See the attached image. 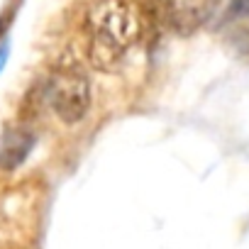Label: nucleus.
Wrapping results in <instances>:
<instances>
[{
	"label": "nucleus",
	"instance_id": "2",
	"mask_svg": "<svg viewBox=\"0 0 249 249\" xmlns=\"http://www.w3.org/2000/svg\"><path fill=\"white\" fill-rule=\"evenodd\" d=\"M47 100L64 124L81 122L90 107V81L83 69L76 64H61L47 83Z\"/></svg>",
	"mask_w": 249,
	"mask_h": 249
},
{
	"label": "nucleus",
	"instance_id": "5",
	"mask_svg": "<svg viewBox=\"0 0 249 249\" xmlns=\"http://www.w3.org/2000/svg\"><path fill=\"white\" fill-rule=\"evenodd\" d=\"M8 54H10V49H8V44H3L0 47V71H3L5 64H8Z\"/></svg>",
	"mask_w": 249,
	"mask_h": 249
},
{
	"label": "nucleus",
	"instance_id": "1",
	"mask_svg": "<svg viewBox=\"0 0 249 249\" xmlns=\"http://www.w3.org/2000/svg\"><path fill=\"white\" fill-rule=\"evenodd\" d=\"M142 35V13L132 0H95L86 15L88 59L100 71L120 66L124 49Z\"/></svg>",
	"mask_w": 249,
	"mask_h": 249
},
{
	"label": "nucleus",
	"instance_id": "3",
	"mask_svg": "<svg viewBox=\"0 0 249 249\" xmlns=\"http://www.w3.org/2000/svg\"><path fill=\"white\" fill-rule=\"evenodd\" d=\"M215 10V0H154V13L161 25L178 35L198 30Z\"/></svg>",
	"mask_w": 249,
	"mask_h": 249
},
{
	"label": "nucleus",
	"instance_id": "4",
	"mask_svg": "<svg viewBox=\"0 0 249 249\" xmlns=\"http://www.w3.org/2000/svg\"><path fill=\"white\" fill-rule=\"evenodd\" d=\"M32 147H35V135L32 132H25V130L10 132L3 140V147H0V166H3L5 171L18 169L27 159V154L32 152Z\"/></svg>",
	"mask_w": 249,
	"mask_h": 249
}]
</instances>
